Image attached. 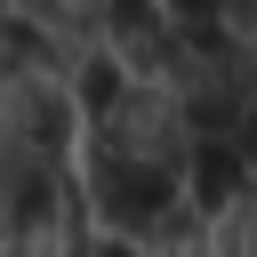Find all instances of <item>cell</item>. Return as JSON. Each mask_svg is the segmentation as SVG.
<instances>
[{"mask_svg": "<svg viewBox=\"0 0 257 257\" xmlns=\"http://www.w3.org/2000/svg\"><path fill=\"white\" fill-rule=\"evenodd\" d=\"M177 104H185V120H193V137H233V128H257L249 112H257V40H241V32H177V64H169V80H161Z\"/></svg>", "mask_w": 257, "mask_h": 257, "instance_id": "obj_1", "label": "cell"}, {"mask_svg": "<svg viewBox=\"0 0 257 257\" xmlns=\"http://www.w3.org/2000/svg\"><path fill=\"white\" fill-rule=\"evenodd\" d=\"M80 153L145 161V169H177V177H185V161H193V120H185V104H177L169 88L128 80L104 112H88V120H80Z\"/></svg>", "mask_w": 257, "mask_h": 257, "instance_id": "obj_2", "label": "cell"}, {"mask_svg": "<svg viewBox=\"0 0 257 257\" xmlns=\"http://www.w3.org/2000/svg\"><path fill=\"white\" fill-rule=\"evenodd\" d=\"M80 145L72 88L48 72H0V169H64Z\"/></svg>", "mask_w": 257, "mask_h": 257, "instance_id": "obj_3", "label": "cell"}, {"mask_svg": "<svg viewBox=\"0 0 257 257\" xmlns=\"http://www.w3.org/2000/svg\"><path fill=\"white\" fill-rule=\"evenodd\" d=\"M177 201H185V177H177V169H145V161L80 153V209H88L96 233H128V241H145Z\"/></svg>", "mask_w": 257, "mask_h": 257, "instance_id": "obj_4", "label": "cell"}, {"mask_svg": "<svg viewBox=\"0 0 257 257\" xmlns=\"http://www.w3.org/2000/svg\"><path fill=\"white\" fill-rule=\"evenodd\" d=\"M249 153H257V128H233V137H193V161H185V201L201 217H217L241 177H249Z\"/></svg>", "mask_w": 257, "mask_h": 257, "instance_id": "obj_5", "label": "cell"}, {"mask_svg": "<svg viewBox=\"0 0 257 257\" xmlns=\"http://www.w3.org/2000/svg\"><path fill=\"white\" fill-rule=\"evenodd\" d=\"M104 48H112V64L128 72V80H169V64H177V24L161 16V8H145V16H128L120 32H104Z\"/></svg>", "mask_w": 257, "mask_h": 257, "instance_id": "obj_6", "label": "cell"}, {"mask_svg": "<svg viewBox=\"0 0 257 257\" xmlns=\"http://www.w3.org/2000/svg\"><path fill=\"white\" fill-rule=\"evenodd\" d=\"M64 88H72V112L88 120V112H104V104H112V96L128 88V72L112 64V48H96V56H88V64H80V72H72Z\"/></svg>", "mask_w": 257, "mask_h": 257, "instance_id": "obj_7", "label": "cell"}, {"mask_svg": "<svg viewBox=\"0 0 257 257\" xmlns=\"http://www.w3.org/2000/svg\"><path fill=\"white\" fill-rule=\"evenodd\" d=\"M80 257H161V249H153V241H128V233H88Z\"/></svg>", "mask_w": 257, "mask_h": 257, "instance_id": "obj_8", "label": "cell"}, {"mask_svg": "<svg viewBox=\"0 0 257 257\" xmlns=\"http://www.w3.org/2000/svg\"><path fill=\"white\" fill-rule=\"evenodd\" d=\"M249 120H257V112H249Z\"/></svg>", "mask_w": 257, "mask_h": 257, "instance_id": "obj_9", "label": "cell"}]
</instances>
